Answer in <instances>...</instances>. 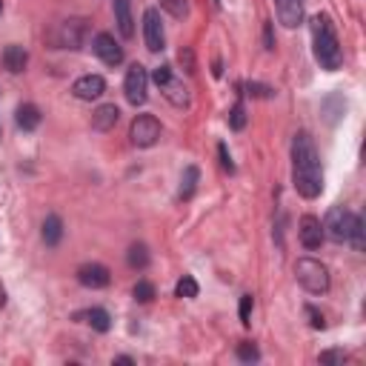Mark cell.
<instances>
[{"mask_svg": "<svg viewBox=\"0 0 366 366\" xmlns=\"http://www.w3.org/2000/svg\"><path fill=\"white\" fill-rule=\"evenodd\" d=\"M292 183L306 201H315L324 192V169L321 155L315 149L309 132H298L292 140Z\"/></svg>", "mask_w": 366, "mask_h": 366, "instance_id": "1", "label": "cell"}, {"mask_svg": "<svg viewBox=\"0 0 366 366\" xmlns=\"http://www.w3.org/2000/svg\"><path fill=\"white\" fill-rule=\"evenodd\" d=\"M312 46H315V60L321 63V69L335 72L344 63V49L338 40V29L329 15H315L312 17Z\"/></svg>", "mask_w": 366, "mask_h": 366, "instance_id": "2", "label": "cell"}, {"mask_svg": "<svg viewBox=\"0 0 366 366\" xmlns=\"http://www.w3.org/2000/svg\"><path fill=\"white\" fill-rule=\"evenodd\" d=\"M295 278L309 295H326L329 292V269L315 258H301L295 263Z\"/></svg>", "mask_w": 366, "mask_h": 366, "instance_id": "3", "label": "cell"}, {"mask_svg": "<svg viewBox=\"0 0 366 366\" xmlns=\"http://www.w3.org/2000/svg\"><path fill=\"white\" fill-rule=\"evenodd\" d=\"M124 94L132 106H143L146 97H149V72L143 63H132L124 81Z\"/></svg>", "mask_w": 366, "mask_h": 366, "instance_id": "4", "label": "cell"}, {"mask_svg": "<svg viewBox=\"0 0 366 366\" xmlns=\"http://www.w3.org/2000/svg\"><path fill=\"white\" fill-rule=\"evenodd\" d=\"M160 120L155 115H138L132 120V126H129V138L132 143L138 146V149H149V146H155L160 140Z\"/></svg>", "mask_w": 366, "mask_h": 366, "instance_id": "5", "label": "cell"}, {"mask_svg": "<svg viewBox=\"0 0 366 366\" xmlns=\"http://www.w3.org/2000/svg\"><path fill=\"white\" fill-rule=\"evenodd\" d=\"M86 35H89V20L86 17H69L58 26V46L60 49H81L86 43Z\"/></svg>", "mask_w": 366, "mask_h": 366, "instance_id": "6", "label": "cell"}, {"mask_svg": "<svg viewBox=\"0 0 366 366\" xmlns=\"http://www.w3.org/2000/svg\"><path fill=\"white\" fill-rule=\"evenodd\" d=\"M355 212H349L347 206H332L326 221H324V235L335 243H344L349 238V226H352Z\"/></svg>", "mask_w": 366, "mask_h": 366, "instance_id": "7", "label": "cell"}, {"mask_svg": "<svg viewBox=\"0 0 366 366\" xmlns=\"http://www.w3.org/2000/svg\"><path fill=\"white\" fill-rule=\"evenodd\" d=\"M92 52L101 58L106 66H120V63H124V46H120L109 32H97V35H94Z\"/></svg>", "mask_w": 366, "mask_h": 366, "instance_id": "8", "label": "cell"}, {"mask_svg": "<svg viewBox=\"0 0 366 366\" xmlns=\"http://www.w3.org/2000/svg\"><path fill=\"white\" fill-rule=\"evenodd\" d=\"M143 40H146V49L149 52H160L163 43H166V35H163V23H160V12L158 9H146L143 12Z\"/></svg>", "mask_w": 366, "mask_h": 366, "instance_id": "9", "label": "cell"}, {"mask_svg": "<svg viewBox=\"0 0 366 366\" xmlns=\"http://www.w3.org/2000/svg\"><path fill=\"white\" fill-rule=\"evenodd\" d=\"M298 238H301V243H303V249H309V252L321 249V243L326 240L321 217H315V215H303V217H301V224H298Z\"/></svg>", "mask_w": 366, "mask_h": 366, "instance_id": "10", "label": "cell"}, {"mask_svg": "<svg viewBox=\"0 0 366 366\" xmlns=\"http://www.w3.org/2000/svg\"><path fill=\"white\" fill-rule=\"evenodd\" d=\"M78 283L86 289H103L112 283V275L103 263H83L78 266Z\"/></svg>", "mask_w": 366, "mask_h": 366, "instance_id": "11", "label": "cell"}, {"mask_svg": "<svg viewBox=\"0 0 366 366\" xmlns=\"http://www.w3.org/2000/svg\"><path fill=\"white\" fill-rule=\"evenodd\" d=\"M103 92H106V81L101 75H83L72 83V94L78 101H97V97H103Z\"/></svg>", "mask_w": 366, "mask_h": 366, "instance_id": "12", "label": "cell"}, {"mask_svg": "<svg viewBox=\"0 0 366 366\" xmlns=\"http://www.w3.org/2000/svg\"><path fill=\"white\" fill-rule=\"evenodd\" d=\"M278 6V20L286 29H295L303 23V0H275Z\"/></svg>", "mask_w": 366, "mask_h": 366, "instance_id": "13", "label": "cell"}, {"mask_svg": "<svg viewBox=\"0 0 366 366\" xmlns=\"http://www.w3.org/2000/svg\"><path fill=\"white\" fill-rule=\"evenodd\" d=\"M120 120V109L115 103H103L92 112V129L94 132H112Z\"/></svg>", "mask_w": 366, "mask_h": 366, "instance_id": "14", "label": "cell"}, {"mask_svg": "<svg viewBox=\"0 0 366 366\" xmlns=\"http://www.w3.org/2000/svg\"><path fill=\"white\" fill-rule=\"evenodd\" d=\"M115 3V23H117V32L124 38L135 35V20H132V3L129 0H112Z\"/></svg>", "mask_w": 366, "mask_h": 366, "instance_id": "15", "label": "cell"}, {"mask_svg": "<svg viewBox=\"0 0 366 366\" xmlns=\"http://www.w3.org/2000/svg\"><path fill=\"white\" fill-rule=\"evenodd\" d=\"M26 63H29V52H26V49L17 46V43L6 46V52H3V66L12 72V75H20V72L26 69Z\"/></svg>", "mask_w": 366, "mask_h": 366, "instance_id": "16", "label": "cell"}, {"mask_svg": "<svg viewBox=\"0 0 366 366\" xmlns=\"http://www.w3.org/2000/svg\"><path fill=\"white\" fill-rule=\"evenodd\" d=\"M160 92H163V97H166V101L172 103V106H189V92H186L183 81H178L175 75L160 86Z\"/></svg>", "mask_w": 366, "mask_h": 366, "instance_id": "17", "label": "cell"}, {"mask_svg": "<svg viewBox=\"0 0 366 366\" xmlns=\"http://www.w3.org/2000/svg\"><path fill=\"white\" fill-rule=\"evenodd\" d=\"M17 126L23 129V132H32V129H38L40 126V120H43V115H40V109L35 106V103H23V106H17Z\"/></svg>", "mask_w": 366, "mask_h": 366, "instance_id": "18", "label": "cell"}, {"mask_svg": "<svg viewBox=\"0 0 366 366\" xmlns=\"http://www.w3.org/2000/svg\"><path fill=\"white\" fill-rule=\"evenodd\" d=\"M63 238V221L58 215H46V221H43V243L46 247H58Z\"/></svg>", "mask_w": 366, "mask_h": 366, "instance_id": "19", "label": "cell"}, {"mask_svg": "<svg viewBox=\"0 0 366 366\" xmlns=\"http://www.w3.org/2000/svg\"><path fill=\"white\" fill-rule=\"evenodd\" d=\"M198 181H201V169L198 166H186L183 169V178H181V189H178V198L181 201H189L194 189H198Z\"/></svg>", "mask_w": 366, "mask_h": 366, "instance_id": "20", "label": "cell"}, {"mask_svg": "<svg viewBox=\"0 0 366 366\" xmlns=\"http://www.w3.org/2000/svg\"><path fill=\"white\" fill-rule=\"evenodd\" d=\"M78 318H83L94 332H109L112 329V318L106 309H89V312H81Z\"/></svg>", "mask_w": 366, "mask_h": 366, "instance_id": "21", "label": "cell"}, {"mask_svg": "<svg viewBox=\"0 0 366 366\" xmlns=\"http://www.w3.org/2000/svg\"><path fill=\"white\" fill-rule=\"evenodd\" d=\"M126 263L132 269H146V266H149V249H146V243H132L126 252Z\"/></svg>", "mask_w": 366, "mask_h": 366, "instance_id": "22", "label": "cell"}, {"mask_svg": "<svg viewBox=\"0 0 366 366\" xmlns=\"http://www.w3.org/2000/svg\"><path fill=\"white\" fill-rule=\"evenodd\" d=\"M363 217L360 215H355L352 217V226H349V243H352V247H355V252H363V247H366V240H363Z\"/></svg>", "mask_w": 366, "mask_h": 366, "instance_id": "23", "label": "cell"}, {"mask_svg": "<svg viewBox=\"0 0 366 366\" xmlns=\"http://www.w3.org/2000/svg\"><path fill=\"white\" fill-rule=\"evenodd\" d=\"M198 281H194L192 275H183L181 281H178V286H175V295L178 298H198Z\"/></svg>", "mask_w": 366, "mask_h": 366, "instance_id": "24", "label": "cell"}, {"mask_svg": "<svg viewBox=\"0 0 366 366\" xmlns=\"http://www.w3.org/2000/svg\"><path fill=\"white\" fill-rule=\"evenodd\" d=\"M229 126H232L235 132L247 129V106H243V101H238V103L232 106V112H229Z\"/></svg>", "mask_w": 366, "mask_h": 366, "instance_id": "25", "label": "cell"}, {"mask_svg": "<svg viewBox=\"0 0 366 366\" xmlns=\"http://www.w3.org/2000/svg\"><path fill=\"white\" fill-rule=\"evenodd\" d=\"M132 295H135L138 303H149V301L155 298V286H152L149 281H138L135 289H132Z\"/></svg>", "mask_w": 366, "mask_h": 366, "instance_id": "26", "label": "cell"}, {"mask_svg": "<svg viewBox=\"0 0 366 366\" xmlns=\"http://www.w3.org/2000/svg\"><path fill=\"white\" fill-rule=\"evenodd\" d=\"M160 9L169 12L172 17H186L189 3H186V0H160Z\"/></svg>", "mask_w": 366, "mask_h": 366, "instance_id": "27", "label": "cell"}, {"mask_svg": "<svg viewBox=\"0 0 366 366\" xmlns=\"http://www.w3.org/2000/svg\"><path fill=\"white\" fill-rule=\"evenodd\" d=\"M238 358L243 363H255L260 358V352H258V347L252 344V340H243V344H238Z\"/></svg>", "mask_w": 366, "mask_h": 366, "instance_id": "28", "label": "cell"}, {"mask_svg": "<svg viewBox=\"0 0 366 366\" xmlns=\"http://www.w3.org/2000/svg\"><path fill=\"white\" fill-rule=\"evenodd\" d=\"M252 306H255L252 295H243V298H240V324H243V326H249V318H252Z\"/></svg>", "mask_w": 366, "mask_h": 366, "instance_id": "29", "label": "cell"}, {"mask_svg": "<svg viewBox=\"0 0 366 366\" xmlns=\"http://www.w3.org/2000/svg\"><path fill=\"white\" fill-rule=\"evenodd\" d=\"M303 312H306V318H309V326H312V329H326L324 315H321L318 309H315V306H306Z\"/></svg>", "mask_w": 366, "mask_h": 366, "instance_id": "30", "label": "cell"}, {"mask_svg": "<svg viewBox=\"0 0 366 366\" xmlns=\"http://www.w3.org/2000/svg\"><path fill=\"white\" fill-rule=\"evenodd\" d=\"M263 49L266 52H272L275 49V32H272V20L263 23Z\"/></svg>", "mask_w": 366, "mask_h": 366, "instance_id": "31", "label": "cell"}, {"mask_svg": "<svg viewBox=\"0 0 366 366\" xmlns=\"http://www.w3.org/2000/svg\"><path fill=\"white\" fill-rule=\"evenodd\" d=\"M321 363H344L347 360V355L340 352V349H326V352H321V358H318Z\"/></svg>", "mask_w": 366, "mask_h": 366, "instance_id": "32", "label": "cell"}, {"mask_svg": "<svg viewBox=\"0 0 366 366\" xmlns=\"http://www.w3.org/2000/svg\"><path fill=\"white\" fill-rule=\"evenodd\" d=\"M149 78H152V81H155L158 86H163V83H166L169 78H172V66H158V69L152 72V75H149Z\"/></svg>", "mask_w": 366, "mask_h": 366, "instance_id": "33", "label": "cell"}, {"mask_svg": "<svg viewBox=\"0 0 366 366\" xmlns=\"http://www.w3.org/2000/svg\"><path fill=\"white\" fill-rule=\"evenodd\" d=\"M217 155H221V166L232 175V172H235V163H232V155H229V149H226V143L217 146Z\"/></svg>", "mask_w": 366, "mask_h": 366, "instance_id": "34", "label": "cell"}, {"mask_svg": "<svg viewBox=\"0 0 366 366\" xmlns=\"http://www.w3.org/2000/svg\"><path fill=\"white\" fill-rule=\"evenodd\" d=\"M247 92L252 97H275V92L269 86H260V83H247Z\"/></svg>", "mask_w": 366, "mask_h": 366, "instance_id": "35", "label": "cell"}, {"mask_svg": "<svg viewBox=\"0 0 366 366\" xmlns=\"http://www.w3.org/2000/svg\"><path fill=\"white\" fill-rule=\"evenodd\" d=\"M181 63L186 66V72H189V75H192V72H194V58H192V49H181Z\"/></svg>", "mask_w": 366, "mask_h": 366, "instance_id": "36", "label": "cell"}, {"mask_svg": "<svg viewBox=\"0 0 366 366\" xmlns=\"http://www.w3.org/2000/svg\"><path fill=\"white\" fill-rule=\"evenodd\" d=\"M115 363H124V366H132V363H135V360H132V358H126V355H124V358H115Z\"/></svg>", "mask_w": 366, "mask_h": 366, "instance_id": "37", "label": "cell"}, {"mask_svg": "<svg viewBox=\"0 0 366 366\" xmlns=\"http://www.w3.org/2000/svg\"><path fill=\"white\" fill-rule=\"evenodd\" d=\"M0 15H3V0H0Z\"/></svg>", "mask_w": 366, "mask_h": 366, "instance_id": "38", "label": "cell"}, {"mask_svg": "<svg viewBox=\"0 0 366 366\" xmlns=\"http://www.w3.org/2000/svg\"><path fill=\"white\" fill-rule=\"evenodd\" d=\"M215 3H221V0H215Z\"/></svg>", "mask_w": 366, "mask_h": 366, "instance_id": "39", "label": "cell"}]
</instances>
